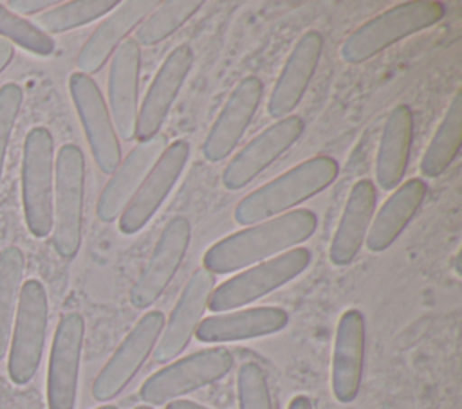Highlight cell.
<instances>
[{
	"mask_svg": "<svg viewBox=\"0 0 462 409\" xmlns=\"http://www.w3.org/2000/svg\"><path fill=\"white\" fill-rule=\"evenodd\" d=\"M316 227L318 216L310 209L283 213L215 241L204 252L202 267L213 276L249 268L303 243Z\"/></svg>",
	"mask_w": 462,
	"mask_h": 409,
	"instance_id": "cell-1",
	"label": "cell"
},
{
	"mask_svg": "<svg viewBox=\"0 0 462 409\" xmlns=\"http://www.w3.org/2000/svg\"><path fill=\"white\" fill-rule=\"evenodd\" d=\"M337 175L339 166L332 157L307 159L244 196L235 207V220L240 225H254L289 213L294 205L327 189Z\"/></svg>",
	"mask_w": 462,
	"mask_h": 409,
	"instance_id": "cell-2",
	"label": "cell"
},
{
	"mask_svg": "<svg viewBox=\"0 0 462 409\" xmlns=\"http://www.w3.org/2000/svg\"><path fill=\"white\" fill-rule=\"evenodd\" d=\"M446 9L440 2L415 0L397 4L357 27L341 45V58L350 65L363 63L395 41L440 22Z\"/></svg>",
	"mask_w": 462,
	"mask_h": 409,
	"instance_id": "cell-3",
	"label": "cell"
},
{
	"mask_svg": "<svg viewBox=\"0 0 462 409\" xmlns=\"http://www.w3.org/2000/svg\"><path fill=\"white\" fill-rule=\"evenodd\" d=\"M85 196V157L79 146L63 144L54 162L52 247L61 258H74L81 247Z\"/></svg>",
	"mask_w": 462,
	"mask_h": 409,
	"instance_id": "cell-4",
	"label": "cell"
},
{
	"mask_svg": "<svg viewBox=\"0 0 462 409\" xmlns=\"http://www.w3.org/2000/svg\"><path fill=\"white\" fill-rule=\"evenodd\" d=\"M54 139L45 126L25 135L22 155V204L29 232L45 238L52 231Z\"/></svg>",
	"mask_w": 462,
	"mask_h": 409,
	"instance_id": "cell-5",
	"label": "cell"
},
{
	"mask_svg": "<svg viewBox=\"0 0 462 409\" xmlns=\"http://www.w3.org/2000/svg\"><path fill=\"white\" fill-rule=\"evenodd\" d=\"M309 263L310 250L305 247H296L256 263L213 288L208 308L222 314L247 306L300 276Z\"/></svg>",
	"mask_w": 462,
	"mask_h": 409,
	"instance_id": "cell-6",
	"label": "cell"
},
{
	"mask_svg": "<svg viewBox=\"0 0 462 409\" xmlns=\"http://www.w3.org/2000/svg\"><path fill=\"white\" fill-rule=\"evenodd\" d=\"M231 366L233 355L227 348H206L150 375L143 382L139 396L150 405H162L220 380L229 373Z\"/></svg>",
	"mask_w": 462,
	"mask_h": 409,
	"instance_id": "cell-7",
	"label": "cell"
},
{
	"mask_svg": "<svg viewBox=\"0 0 462 409\" xmlns=\"http://www.w3.org/2000/svg\"><path fill=\"white\" fill-rule=\"evenodd\" d=\"M47 321L49 303L45 286L38 279H27L18 295L7 362L9 378L18 386L27 384L40 366L47 335Z\"/></svg>",
	"mask_w": 462,
	"mask_h": 409,
	"instance_id": "cell-8",
	"label": "cell"
},
{
	"mask_svg": "<svg viewBox=\"0 0 462 409\" xmlns=\"http://www.w3.org/2000/svg\"><path fill=\"white\" fill-rule=\"evenodd\" d=\"M69 92L96 166L101 173L112 175L121 164V144L99 86L90 76L72 72Z\"/></svg>",
	"mask_w": 462,
	"mask_h": 409,
	"instance_id": "cell-9",
	"label": "cell"
},
{
	"mask_svg": "<svg viewBox=\"0 0 462 409\" xmlns=\"http://www.w3.org/2000/svg\"><path fill=\"white\" fill-rule=\"evenodd\" d=\"M162 328L164 315L159 310L146 312L135 323L92 384V396L97 402L116 398L130 384V380L146 362L148 355L153 351Z\"/></svg>",
	"mask_w": 462,
	"mask_h": 409,
	"instance_id": "cell-10",
	"label": "cell"
},
{
	"mask_svg": "<svg viewBox=\"0 0 462 409\" xmlns=\"http://www.w3.org/2000/svg\"><path fill=\"white\" fill-rule=\"evenodd\" d=\"M191 240V225L184 216H173L162 229L150 259L130 290V303L144 310L152 306L175 277Z\"/></svg>",
	"mask_w": 462,
	"mask_h": 409,
	"instance_id": "cell-11",
	"label": "cell"
},
{
	"mask_svg": "<svg viewBox=\"0 0 462 409\" xmlns=\"http://www.w3.org/2000/svg\"><path fill=\"white\" fill-rule=\"evenodd\" d=\"M188 159L189 144L184 139H179L173 144L166 146V150L153 164V168L139 186L137 193L132 196V200L126 204L119 216L117 227L123 234L130 236L139 232L153 218V214L164 204L170 191L182 175Z\"/></svg>",
	"mask_w": 462,
	"mask_h": 409,
	"instance_id": "cell-12",
	"label": "cell"
},
{
	"mask_svg": "<svg viewBox=\"0 0 462 409\" xmlns=\"http://www.w3.org/2000/svg\"><path fill=\"white\" fill-rule=\"evenodd\" d=\"M85 337L81 314L61 315L49 355L47 369V405L49 409H74L78 395L79 360Z\"/></svg>",
	"mask_w": 462,
	"mask_h": 409,
	"instance_id": "cell-13",
	"label": "cell"
},
{
	"mask_svg": "<svg viewBox=\"0 0 462 409\" xmlns=\"http://www.w3.org/2000/svg\"><path fill=\"white\" fill-rule=\"evenodd\" d=\"M305 123L300 115H287L267 126L251 139L224 168L222 184L229 191H238L282 157L303 133Z\"/></svg>",
	"mask_w": 462,
	"mask_h": 409,
	"instance_id": "cell-14",
	"label": "cell"
},
{
	"mask_svg": "<svg viewBox=\"0 0 462 409\" xmlns=\"http://www.w3.org/2000/svg\"><path fill=\"white\" fill-rule=\"evenodd\" d=\"M215 288V276L204 267L197 268L182 288L170 319L164 321L162 333L153 348L157 362H170L189 344L202 314L208 308L209 295Z\"/></svg>",
	"mask_w": 462,
	"mask_h": 409,
	"instance_id": "cell-15",
	"label": "cell"
},
{
	"mask_svg": "<svg viewBox=\"0 0 462 409\" xmlns=\"http://www.w3.org/2000/svg\"><path fill=\"white\" fill-rule=\"evenodd\" d=\"M191 67L193 50L188 43H180L164 58L139 106L135 139L148 141L159 135Z\"/></svg>",
	"mask_w": 462,
	"mask_h": 409,
	"instance_id": "cell-16",
	"label": "cell"
},
{
	"mask_svg": "<svg viewBox=\"0 0 462 409\" xmlns=\"http://www.w3.org/2000/svg\"><path fill=\"white\" fill-rule=\"evenodd\" d=\"M262 92L263 85L256 76L244 77L233 88L204 139L202 155L206 160L220 162L235 151L256 114Z\"/></svg>",
	"mask_w": 462,
	"mask_h": 409,
	"instance_id": "cell-17",
	"label": "cell"
},
{
	"mask_svg": "<svg viewBox=\"0 0 462 409\" xmlns=\"http://www.w3.org/2000/svg\"><path fill=\"white\" fill-rule=\"evenodd\" d=\"M139 70L141 47L126 38L110 59L108 70V112L117 137L134 141L139 114Z\"/></svg>",
	"mask_w": 462,
	"mask_h": 409,
	"instance_id": "cell-18",
	"label": "cell"
},
{
	"mask_svg": "<svg viewBox=\"0 0 462 409\" xmlns=\"http://www.w3.org/2000/svg\"><path fill=\"white\" fill-rule=\"evenodd\" d=\"M166 146V137L159 133L148 141H139L126 159L121 160L117 169L110 175V180L105 184L96 204V214L101 222L110 223L121 216L123 209L137 193L139 186L159 160Z\"/></svg>",
	"mask_w": 462,
	"mask_h": 409,
	"instance_id": "cell-19",
	"label": "cell"
},
{
	"mask_svg": "<svg viewBox=\"0 0 462 409\" xmlns=\"http://www.w3.org/2000/svg\"><path fill=\"white\" fill-rule=\"evenodd\" d=\"M159 5L153 0H126L121 2L90 34V38L81 47L76 65L78 72L92 76L114 56L119 45L126 40L134 29Z\"/></svg>",
	"mask_w": 462,
	"mask_h": 409,
	"instance_id": "cell-20",
	"label": "cell"
},
{
	"mask_svg": "<svg viewBox=\"0 0 462 409\" xmlns=\"http://www.w3.org/2000/svg\"><path fill=\"white\" fill-rule=\"evenodd\" d=\"M323 36L318 31H307L289 54L267 101V112L273 119H283L303 99L307 86L319 65Z\"/></svg>",
	"mask_w": 462,
	"mask_h": 409,
	"instance_id": "cell-21",
	"label": "cell"
},
{
	"mask_svg": "<svg viewBox=\"0 0 462 409\" xmlns=\"http://www.w3.org/2000/svg\"><path fill=\"white\" fill-rule=\"evenodd\" d=\"M365 364V317L357 308L341 314L332 353V393L337 402L356 400Z\"/></svg>",
	"mask_w": 462,
	"mask_h": 409,
	"instance_id": "cell-22",
	"label": "cell"
},
{
	"mask_svg": "<svg viewBox=\"0 0 462 409\" xmlns=\"http://www.w3.org/2000/svg\"><path fill=\"white\" fill-rule=\"evenodd\" d=\"M287 323L289 314L283 308L254 306L204 317L195 330V337L206 344L247 341L276 333Z\"/></svg>",
	"mask_w": 462,
	"mask_h": 409,
	"instance_id": "cell-23",
	"label": "cell"
},
{
	"mask_svg": "<svg viewBox=\"0 0 462 409\" xmlns=\"http://www.w3.org/2000/svg\"><path fill=\"white\" fill-rule=\"evenodd\" d=\"M375 202L377 191L372 180L363 178L352 186L328 249L330 261L336 267L352 263L361 250L375 213Z\"/></svg>",
	"mask_w": 462,
	"mask_h": 409,
	"instance_id": "cell-24",
	"label": "cell"
},
{
	"mask_svg": "<svg viewBox=\"0 0 462 409\" xmlns=\"http://www.w3.org/2000/svg\"><path fill=\"white\" fill-rule=\"evenodd\" d=\"M426 182L422 178H410L395 187L386 198L377 214L372 218L365 243L370 252L386 250L408 227L411 218L420 209L426 196Z\"/></svg>",
	"mask_w": 462,
	"mask_h": 409,
	"instance_id": "cell-25",
	"label": "cell"
},
{
	"mask_svg": "<svg viewBox=\"0 0 462 409\" xmlns=\"http://www.w3.org/2000/svg\"><path fill=\"white\" fill-rule=\"evenodd\" d=\"M413 141V112L408 105H397L386 117L377 157H375V180L390 191L395 189L406 173L410 150Z\"/></svg>",
	"mask_w": 462,
	"mask_h": 409,
	"instance_id": "cell-26",
	"label": "cell"
},
{
	"mask_svg": "<svg viewBox=\"0 0 462 409\" xmlns=\"http://www.w3.org/2000/svg\"><path fill=\"white\" fill-rule=\"evenodd\" d=\"M460 144H462V90H458L453 95L433 139L430 141L420 160V173L430 178L440 177L457 159L460 151Z\"/></svg>",
	"mask_w": 462,
	"mask_h": 409,
	"instance_id": "cell-27",
	"label": "cell"
},
{
	"mask_svg": "<svg viewBox=\"0 0 462 409\" xmlns=\"http://www.w3.org/2000/svg\"><path fill=\"white\" fill-rule=\"evenodd\" d=\"M23 268L25 258L18 247L11 245L0 252V359L7 351Z\"/></svg>",
	"mask_w": 462,
	"mask_h": 409,
	"instance_id": "cell-28",
	"label": "cell"
},
{
	"mask_svg": "<svg viewBox=\"0 0 462 409\" xmlns=\"http://www.w3.org/2000/svg\"><path fill=\"white\" fill-rule=\"evenodd\" d=\"M200 0H168L159 4L135 29L134 40L137 45H155L182 27L199 9Z\"/></svg>",
	"mask_w": 462,
	"mask_h": 409,
	"instance_id": "cell-29",
	"label": "cell"
},
{
	"mask_svg": "<svg viewBox=\"0 0 462 409\" xmlns=\"http://www.w3.org/2000/svg\"><path fill=\"white\" fill-rule=\"evenodd\" d=\"M119 5L117 0H74L60 4L52 9L42 13L36 22H32L45 34L65 32L81 25H87Z\"/></svg>",
	"mask_w": 462,
	"mask_h": 409,
	"instance_id": "cell-30",
	"label": "cell"
},
{
	"mask_svg": "<svg viewBox=\"0 0 462 409\" xmlns=\"http://www.w3.org/2000/svg\"><path fill=\"white\" fill-rule=\"evenodd\" d=\"M0 36L13 41L36 56H51L54 52V40L40 31L32 22L11 13L0 4Z\"/></svg>",
	"mask_w": 462,
	"mask_h": 409,
	"instance_id": "cell-31",
	"label": "cell"
},
{
	"mask_svg": "<svg viewBox=\"0 0 462 409\" xmlns=\"http://www.w3.org/2000/svg\"><path fill=\"white\" fill-rule=\"evenodd\" d=\"M236 393L240 409H273L267 377L256 362H245L240 366Z\"/></svg>",
	"mask_w": 462,
	"mask_h": 409,
	"instance_id": "cell-32",
	"label": "cell"
},
{
	"mask_svg": "<svg viewBox=\"0 0 462 409\" xmlns=\"http://www.w3.org/2000/svg\"><path fill=\"white\" fill-rule=\"evenodd\" d=\"M22 99H23V92L20 85L5 83L0 86V180H2L4 162H5L7 144L22 106Z\"/></svg>",
	"mask_w": 462,
	"mask_h": 409,
	"instance_id": "cell-33",
	"label": "cell"
},
{
	"mask_svg": "<svg viewBox=\"0 0 462 409\" xmlns=\"http://www.w3.org/2000/svg\"><path fill=\"white\" fill-rule=\"evenodd\" d=\"M54 0H9L7 7L14 14H36L47 7H52Z\"/></svg>",
	"mask_w": 462,
	"mask_h": 409,
	"instance_id": "cell-34",
	"label": "cell"
},
{
	"mask_svg": "<svg viewBox=\"0 0 462 409\" xmlns=\"http://www.w3.org/2000/svg\"><path fill=\"white\" fill-rule=\"evenodd\" d=\"M13 54H14L13 45L0 38V72L9 65V61L13 59Z\"/></svg>",
	"mask_w": 462,
	"mask_h": 409,
	"instance_id": "cell-35",
	"label": "cell"
},
{
	"mask_svg": "<svg viewBox=\"0 0 462 409\" xmlns=\"http://www.w3.org/2000/svg\"><path fill=\"white\" fill-rule=\"evenodd\" d=\"M164 409H209L206 405H200L197 402H191V400H171L166 404Z\"/></svg>",
	"mask_w": 462,
	"mask_h": 409,
	"instance_id": "cell-36",
	"label": "cell"
},
{
	"mask_svg": "<svg viewBox=\"0 0 462 409\" xmlns=\"http://www.w3.org/2000/svg\"><path fill=\"white\" fill-rule=\"evenodd\" d=\"M287 409H312V404H310L309 396L298 395V396H294V398L291 400V404H289Z\"/></svg>",
	"mask_w": 462,
	"mask_h": 409,
	"instance_id": "cell-37",
	"label": "cell"
},
{
	"mask_svg": "<svg viewBox=\"0 0 462 409\" xmlns=\"http://www.w3.org/2000/svg\"><path fill=\"white\" fill-rule=\"evenodd\" d=\"M96 409H119V407H116L112 404H106V405H101V407H96Z\"/></svg>",
	"mask_w": 462,
	"mask_h": 409,
	"instance_id": "cell-38",
	"label": "cell"
},
{
	"mask_svg": "<svg viewBox=\"0 0 462 409\" xmlns=\"http://www.w3.org/2000/svg\"><path fill=\"white\" fill-rule=\"evenodd\" d=\"M135 409H153V407H150V405H137Z\"/></svg>",
	"mask_w": 462,
	"mask_h": 409,
	"instance_id": "cell-39",
	"label": "cell"
}]
</instances>
